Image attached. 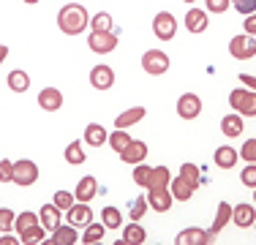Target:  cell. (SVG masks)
<instances>
[{
    "mask_svg": "<svg viewBox=\"0 0 256 245\" xmlns=\"http://www.w3.org/2000/svg\"><path fill=\"white\" fill-rule=\"evenodd\" d=\"M88 24H90V14H88V8L79 6V3H66L63 8L58 11V28L63 30L66 36L84 33Z\"/></svg>",
    "mask_w": 256,
    "mask_h": 245,
    "instance_id": "6da1fadb",
    "label": "cell"
},
{
    "mask_svg": "<svg viewBox=\"0 0 256 245\" xmlns=\"http://www.w3.org/2000/svg\"><path fill=\"white\" fill-rule=\"evenodd\" d=\"M229 106L234 109L242 118H256V93H248V90L237 88L229 93Z\"/></svg>",
    "mask_w": 256,
    "mask_h": 245,
    "instance_id": "7a4b0ae2",
    "label": "cell"
},
{
    "mask_svg": "<svg viewBox=\"0 0 256 245\" xmlns=\"http://www.w3.org/2000/svg\"><path fill=\"white\" fill-rule=\"evenodd\" d=\"M229 54L234 60H251L256 58V36H234V38L229 41Z\"/></svg>",
    "mask_w": 256,
    "mask_h": 245,
    "instance_id": "3957f363",
    "label": "cell"
},
{
    "mask_svg": "<svg viewBox=\"0 0 256 245\" xmlns=\"http://www.w3.org/2000/svg\"><path fill=\"white\" fill-rule=\"evenodd\" d=\"M153 33H156L158 41H172L174 33H178V20H174V14L158 11L156 20H153Z\"/></svg>",
    "mask_w": 256,
    "mask_h": 245,
    "instance_id": "277c9868",
    "label": "cell"
},
{
    "mask_svg": "<svg viewBox=\"0 0 256 245\" xmlns=\"http://www.w3.org/2000/svg\"><path fill=\"white\" fill-rule=\"evenodd\" d=\"M142 68L150 76H161V74L169 71V54L161 52V49H150V52L142 54Z\"/></svg>",
    "mask_w": 256,
    "mask_h": 245,
    "instance_id": "5b68a950",
    "label": "cell"
},
{
    "mask_svg": "<svg viewBox=\"0 0 256 245\" xmlns=\"http://www.w3.org/2000/svg\"><path fill=\"white\" fill-rule=\"evenodd\" d=\"M88 46L93 49L96 54H106V52H114V46H118V36L109 30V33H98V30H93V33L88 36Z\"/></svg>",
    "mask_w": 256,
    "mask_h": 245,
    "instance_id": "8992f818",
    "label": "cell"
},
{
    "mask_svg": "<svg viewBox=\"0 0 256 245\" xmlns=\"http://www.w3.org/2000/svg\"><path fill=\"white\" fill-rule=\"evenodd\" d=\"M38 180V166L33 161H14V182L22 188L33 186Z\"/></svg>",
    "mask_w": 256,
    "mask_h": 245,
    "instance_id": "52a82bcc",
    "label": "cell"
},
{
    "mask_svg": "<svg viewBox=\"0 0 256 245\" xmlns=\"http://www.w3.org/2000/svg\"><path fill=\"white\" fill-rule=\"evenodd\" d=\"M178 114L182 120H194V118H199L202 114V98H199L196 93H186V96H180V101H178Z\"/></svg>",
    "mask_w": 256,
    "mask_h": 245,
    "instance_id": "ba28073f",
    "label": "cell"
},
{
    "mask_svg": "<svg viewBox=\"0 0 256 245\" xmlns=\"http://www.w3.org/2000/svg\"><path fill=\"white\" fill-rule=\"evenodd\" d=\"M210 242H216V234L204 229H186L174 240V245H210Z\"/></svg>",
    "mask_w": 256,
    "mask_h": 245,
    "instance_id": "9c48e42d",
    "label": "cell"
},
{
    "mask_svg": "<svg viewBox=\"0 0 256 245\" xmlns=\"http://www.w3.org/2000/svg\"><path fill=\"white\" fill-rule=\"evenodd\" d=\"M66 216H68V224L71 226H76V229H84V226L93 220V210L88 207V202H74L71 204V210H66Z\"/></svg>",
    "mask_w": 256,
    "mask_h": 245,
    "instance_id": "30bf717a",
    "label": "cell"
},
{
    "mask_svg": "<svg viewBox=\"0 0 256 245\" xmlns=\"http://www.w3.org/2000/svg\"><path fill=\"white\" fill-rule=\"evenodd\" d=\"M144 156H148V144H144L142 139H131L128 147L120 152V161H123V164H134V166H136V164L144 161Z\"/></svg>",
    "mask_w": 256,
    "mask_h": 245,
    "instance_id": "8fae6325",
    "label": "cell"
},
{
    "mask_svg": "<svg viewBox=\"0 0 256 245\" xmlns=\"http://www.w3.org/2000/svg\"><path fill=\"white\" fill-rule=\"evenodd\" d=\"M150 191V196H148V204L153 207L156 212H166L169 207H172V191L169 188H148Z\"/></svg>",
    "mask_w": 256,
    "mask_h": 245,
    "instance_id": "7c38bea8",
    "label": "cell"
},
{
    "mask_svg": "<svg viewBox=\"0 0 256 245\" xmlns=\"http://www.w3.org/2000/svg\"><path fill=\"white\" fill-rule=\"evenodd\" d=\"M90 84H93L96 90H109L114 84V71L109 68V66H93V71H90Z\"/></svg>",
    "mask_w": 256,
    "mask_h": 245,
    "instance_id": "4fadbf2b",
    "label": "cell"
},
{
    "mask_svg": "<svg viewBox=\"0 0 256 245\" xmlns=\"http://www.w3.org/2000/svg\"><path fill=\"white\" fill-rule=\"evenodd\" d=\"M38 106L44 109V112H58V109L63 106V93H60L58 88H44L38 93Z\"/></svg>",
    "mask_w": 256,
    "mask_h": 245,
    "instance_id": "5bb4252c",
    "label": "cell"
},
{
    "mask_svg": "<svg viewBox=\"0 0 256 245\" xmlns=\"http://www.w3.org/2000/svg\"><path fill=\"white\" fill-rule=\"evenodd\" d=\"M169 191H172V196H174L178 202H188V199L194 196V191H196V186H194V182L188 180V177L178 174L172 182H169Z\"/></svg>",
    "mask_w": 256,
    "mask_h": 245,
    "instance_id": "9a60e30c",
    "label": "cell"
},
{
    "mask_svg": "<svg viewBox=\"0 0 256 245\" xmlns=\"http://www.w3.org/2000/svg\"><path fill=\"white\" fill-rule=\"evenodd\" d=\"M144 120V106H131L126 109L123 114H118L114 118V128H123V131H128L131 126H136V122Z\"/></svg>",
    "mask_w": 256,
    "mask_h": 245,
    "instance_id": "2e32d148",
    "label": "cell"
},
{
    "mask_svg": "<svg viewBox=\"0 0 256 245\" xmlns=\"http://www.w3.org/2000/svg\"><path fill=\"white\" fill-rule=\"evenodd\" d=\"M96 194H98V182H96V177H90V174H84L82 180L76 182V202H90V199H96Z\"/></svg>",
    "mask_w": 256,
    "mask_h": 245,
    "instance_id": "e0dca14e",
    "label": "cell"
},
{
    "mask_svg": "<svg viewBox=\"0 0 256 245\" xmlns=\"http://www.w3.org/2000/svg\"><path fill=\"white\" fill-rule=\"evenodd\" d=\"M232 220H234L240 229H248V226H254V220H256L254 204H237V207H232Z\"/></svg>",
    "mask_w": 256,
    "mask_h": 245,
    "instance_id": "ac0fdd59",
    "label": "cell"
},
{
    "mask_svg": "<svg viewBox=\"0 0 256 245\" xmlns=\"http://www.w3.org/2000/svg\"><path fill=\"white\" fill-rule=\"evenodd\" d=\"M60 207H54V204H44L41 207V212H38V220H41V226H44L46 232H54L60 226Z\"/></svg>",
    "mask_w": 256,
    "mask_h": 245,
    "instance_id": "d6986e66",
    "label": "cell"
},
{
    "mask_svg": "<svg viewBox=\"0 0 256 245\" xmlns=\"http://www.w3.org/2000/svg\"><path fill=\"white\" fill-rule=\"evenodd\" d=\"M186 28H188V33H204L207 30V11L191 8L186 14Z\"/></svg>",
    "mask_w": 256,
    "mask_h": 245,
    "instance_id": "ffe728a7",
    "label": "cell"
},
{
    "mask_svg": "<svg viewBox=\"0 0 256 245\" xmlns=\"http://www.w3.org/2000/svg\"><path fill=\"white\" fill-rule=\"evenodd\" d=\"M79 240L76 237V226H58V229L52 232V240H46L50 245H74Z\"/></svg>",
    "mask_w": 256,
    "mask_h": 245,
    "instance_id": "44dd1931",
    "label": "cell"
},
{
    "mask_svg": "<svg viewBox=\"0 0 256 245\" xmlns=\"http://www.w3.org/2000/svg\"><path fill=\"white\" fill-rule=\"evenodd\" d=\"M221 131H224V136L237 139L242 134V114H237V112L226 114V118L221 120Z\"/></svg>",
    "mask_w": 256,
    "mask_h": 245,
    "instance_id": "7402d4cb",
    "label": "cell"
},
{
    "mask_svg": "<svg viewBox=\"0 0 256 245\" xmlns=\"http://www.w3.org/2000/svg\"><path fill=\"white\" fill-rule=\"evenodd\" d=\"M212 161H216L218 169H232L237 164V150H234V147H229V144H224V147H218V150H216Z\"/></svg>",
    "mask_w": 256,
    "mask_h": 245,
    "instance_id": "603a6c76",
    "label": "cell"
},
{
    "mask_svg": "<svg viewBox=\"0 0 256 245\" xmlns=\"http://www.w3.org/2000/svg\"><path fill=\"white\" fill-rule=\"evenodd\" d=\"M144 240H148V232L134 220V224H128L123 229V240H120V242H123V245H142Z\"/></svg>",
    "mask_w": 256,
    "mask_h": 245,
    "instance_id": "cb8c5ba5",
    "label": "cell"
},
{
    "mask_svg": "<svg viewBox=\"0 0 256 245\" xmlns=\"http://www.w3.org/2000/svg\"><path fill=\"white\" fill-rule=\"evenodd\" d=\"M106 128L98 126V122H90L88 128H84V144H90V147H101L104 142H106Z\"/></svg>",
    "mask_w": 256,
    "mask_h": 245,
    "instance_id": "d4e9b609",
    "label": "cell"
},
{
    "mask_svg": "<svg viewBox=\"0 0 256 245\" xmlns=\"http://www.w3.org/2000/svg\"><path fill=\"white\" fill-rule=\"evenodd\" d=\"M232 220V204L229 202H221V204H218V212H216V220H212V234H218V232L224 229V226H226Z\"/></svg>",
    "mask_w": 256,
    "mask_h": 245,
    "instance_id": "484cf974",
    "label": "cell"
},
{
    "mask_svg": "<svg viewBox=\"0 0 256 245\" xmlns=\"http://www.w3.org/2000/svg\"><path fill=\"white\" fill-rule=\"evenodd\" d=\"M169 182H172V172L166 166H153V177H150L148 188H169Z\"/></svg>",
    "mask_w": 256,
    "mask_h": 245,
    "instance_id": "4316f807",
    "label": "cell"
},
{
    "mask_svg": "<svg viewBox=\"0 0 256 245\" xmlns=\"http://www.w3.org/2000/svg\"><path fill=\"white\" fill-rule=\"evenodd\" d=\"M106 142H109V147H112L114 152H123L126 147H128V142H131V134L123 131V128H118V131H112V134H109V139H106Z\"/></svg>",
    "mask_w": 256,
    "mask_h": 245,
    "instance_id": "83f0119b",
    "label": "cell"
},
{
    "mask_svg": "<svg viewBox=\"0 0 256 245\" xmlns=\"http://www.w3.org/2000/svg\"><path fill=\"white\" fill-rule=\"evenodd\" d=\"M104 232H106V226H104V224H93V220H90V224L84 226L82 242H84V245H93V242L104 240Z\"/></svg>",
    "mask_w": 256,
    "mask_h": 245,
    "instance_id": "f1b7e54d",
    "label": "cell"
},
{
    "mask_svg": "<svg viewBox=\"0 0 256 245\" xmlns=\"http://www.w3.org/2000/svg\"><path fill=\"white\" fill-rule=\"evenodd\" d=\"M66 161H68L71 166H79V164H84V144L79 142V139L66 147Z\"/></svg>",
    "mask_w": 256,
    "mask_h": 245,
    "instance_id": "f546056e",
    "label": "cell"
},
{
    "mask_svg": "<svg viewBox=\"0 0 256 245\" xmlns=\"http://www.w3.org/2000/svg\"><path fill=\"white\" fill-rule=\"evenodd\" d=\"M8 88L14 90V93H25L30 88V76L25 71H11L8 74Z\"/></svg>",
    "mask_w": 256,
    "mask_h": 245,
    "instance_id": "4dcf8cb0",
    "label": "cell"
},
{
    "mask_svg": "<svg viewBox=\"0 0 256 245\" xmlns=\"http://www.w3.org/2000/svg\"><path fill=\"white\" fill-rule=\"evenodd\" d=\"M120 210L118 207H104L101 210V224L106 226V229H120Z\"/></svg>",
    "mask_w": 256,
    "mask_h": 245,
    "instance_id": "1f68e13d",
    "label": "cell"
},
{
    "mask_svg": "<svg viewBox=\"0 0 256 245\" xmlns=\"http://www.w3.org/2000/svg\"><path fill=\"white\" fill-rule=\"evenodd\" d=\"M90 28L98 30V33H109V30H112V16H109L106 11H101V14L90 16Z\"/></svg>",
    "mask_w": 256,
    "mask_h": 245,
    "instance_id": "d6a6232c",
    "label": "cell"
},
{
    "mask_svg": "<svg viewBox=\"0 0 256 245\" xmlns=\"http://www.w3.org/2000/svg\"><path fill=\"white\" fill-rule=\"evenodd\" d=\"M41 220H38V216H36V212H20V218H16V232H28V229H33V226H38Z\"/></svg>",
    "mask_w": 256,
    "mask_h": 245,
    "instance_id": "836d02e7",
    "label": "cell"
},
{
    "mask_svg": "<svg viewBox=\"0 0 256 245\" xmlns=\"http://www.w3.org/2000/svg\"><path fill=\"white\" fill-rule=\"evenodd\" d=\"M44 226H33V229H28V232H22V234H20V240L22 242H28V245H36V242H44Z\"/></svg>",
    "mask_w": 256,
    "mask_h": 245,
    "instance_id": "e575fe53",
    "label": "cell"
},
{
    "mask_svg": "<svg viewBox=\"0 0 256 245\" xmlns=\"http://www.w3.org/2000/svg\"><path fill=\"white\" fill-rule=\"evenodd\" d=\"M150 177H153V169L144 166V164H136V169H134V182L142 186V188H148L150 186Z\"/></svg>",
    "mask_w": 256,
    "mask_h": 245,
    "instance_id": "d590c367",
    "label": "cell"
},
{
    "mask_svg": "<svg viewBox=\"0 0 256 245\" xmlns=\"http://www.w3.org/2000/svg\"><path fill=\"white\" fill-rule=\"evenodd\" d=\"M144 212H148V199H144V196H136V199L131 202L128 218H131V220H139V218H144Z\"/></svg>",
    "mask_w": 256,
    "mask_h": 245,
    "instance_id": "8d00e7d4",
    "label": "cell"
},
{
    "mask_svg": "<svg viewBox=\"0 0 256 245\" xmlns=\"http://www.w3.org/2000/svg\"><path fill=\"white\" fill-rule=\"evenodd\" d=\"M14 224H16V216H14V210H8V207H0V232H11L14 229Z\"/></svg>",
    "mask_w": 256,
    "mask_h": 245,
    "instance_id": "74e56055",
    "label": "cell"
},
{
    "mask_svg": "<svg viewBox=\"0 0 256 245\" xmlns=\"http://www.w3.org/2000/svg\"><path fill=\"white\" fill-rule=\"evenodd\" d=\"M237 156H240L242 161H248V164H256V139H246Z\"/></svg>",
    "mask_w": 256,
    "mask_h": 245,
    "instance_id": "f35d334b",
    "label": "cell"
},
{
    "mask_svg": "<svg viewBox=\"0 0 256 245\" xmlns=\"http://www.w3.org/2000/svg\"><path fill=\"white\" fill-rule=\"evenodd\" d=\"M74 199H76L74 194H68V191H58V194H54V202H52V204H54V207H60V210L66 212V210H71Z\"/></svg>",
    "mask_w": 256,
    "mask_h": 245,
    "instance_id": "ab89813d",
    "label": "cell"
},
{
    "mask_svg": "<svg viewBox=\"0 0 256 245\" xmlns=\"http://www.w3.org/2000/svg\"><path fill=\"white\" fill-rule=\"evenodd\" d=\"M0 182H14V161H0Z\"/></svg>",
    "mask_w": 256,
    "mask_h": 245,
    "instance_id": "60d3db41",
    "label": "cell"
},
{
    "mask_svg": "<svg viewBox=\"0 0 256 245\" xmlns=\"http://www.w3.org/2000/svg\"><path fill=\"white\" fill-rule=\"evenodd\" d=\"M232 6L237 8V14H256V0H232Z\"/></svg>",
    "mask_w": 256,
    "mask_h": 245,
    "instance_id": "b9f144b4",
    "label": "cell"
},
{
    "mask_svg": "<svg viewBox=\"0 0 256 245\" xmlns=\"http://www.w3.org/2000/svg\"><path fill=\"white\" fill-rule=\"evenodd\" d=\"M240 180H242V186H248V188H256V164H248V166L242 169Z\"/></svg>",
    "mask_w": 256,
    "mask_h": 245,
    "instance_id": "7bdbcfd3",
    "label": "cell"
},
{
    "mask_svg": "<svg viewBox=\"0 0 256 245\" xmlns=\"http://www.w3.org/2000/svg\"><path fill=\"white\" fill-rule=\"evenodd\" d=\"M204 6H207L210 14H224V11L232 6V0H204Z\"/></svg>",
    "mask_w": 256,
    "mask_h": 245,
    "instance_id": "ee69618b",
    "label": "cell"
},
{
    "mask_svg": "<svg viewBox=\"0 0 256 245\" xmlns=\"http://www.w3.org/2000/svg\"><path fill=\"white\" fill-rule=\"evenodd\" d=\"M180 174L188 177L194 186H199V166H194V164H182V166H180Z\"/></svg>",
    "mask_w": 256,
    "mask_h": 245,
    "instance_id": "f6af8a7d",
    "label": "cell"
},
{
    "mask_svg": "<svg viewBox=\"0 0 256 245\" xmlns=\"http://www.w3.org/2000/svg\"><path fill=\"white\" fill-rule=\"evenodd\" d=\"M242 28H246L248 36H256V14H248L246 22H242Z\"/></svg>",
    "mask_w": 256,
    "mask_h": 245,
    "instance_id": "bcb514c9",
    "label": "cell"
},
{
    "mask_svg": "<svg viewBox=\"0 0 256 245\" xmlns=\"http://www.w3.org/2000/svg\"><path fill=\"white\" fill-rule=\"evenodd\" d=\"M240 82L246 84V88H254V93H256V76H251V74H240Z\"/></svg>",
    "mask_w": 256,
    "mask_h": 245,
    "instance_id": "7dc6e473",
    "label": "cell"
},
{
    "mask_svg": "<svg viewBox=\"0 0 256 245\" xmlns=\"http://www.w3.org/2000/svg\"><path fill=\"white\" fill-rule=\"evenodd\" d=\"M16 242H22V240H16V237H11L8 232H6L3 237H0V245H16Z\"/></svg>",
    "mask_w": 256,
    "mask_h": 245,
    "instance_id": "c3c4849f",
    "label": "cell"
},
{
    "mask_svg": "<svg viewBox=\"0 0 256 245\" xmlns=\"http://www.w3.org/2000/svg\"><path fill=\"white\" fill-rule=\"evenodd\" d=\"M6 58H8V46L0 44V66H3V60H6Z\"/></svg>",
    "mask_w": 256,
    "mask_h": 245,
    "instance_id": "681fc988",
    "label": "cell"
},
{
    "mask_svg": "<svg viewBox=\"0 0 256 245\" xmlns=\"http://www.w3.org/2000/svg\"><path fill=\"white\" fill-rule=\"evenodd\" d=\"M25 3H30V6H33V3H38V0H25Z\"/></svg>",
    "mask_w": 256,
    "mask_h": 245,
    "instance_id": "f907efd6",
    "label": "cell"
},
{
    "mask_svg": "<svg viewBox=\"0 0 256 245\" xmlns=\"http://www.w3.org/2000/svg\"><path fill=\"white\" fill-rule=\"evenodd\" d=\"M182 3H194V0H182Z\"/></svg>",
    "mask_w": 256,
    "mask_h": 245,
    "instance_id": "816d5d0a",
    "label": "cell"
},
{
    "mask_svg": "<svg viewBox=\"0 0 256 245\" xmlns=\"http://www.w3.org/2000/svg\"><path fill=\"white\" fill-rule=\"evenodd\" d=\"M254 199H256V188H254Z\"/></svg>",
    "mask_w": 256,
    "mask_h": 245,
    "instance_id": "f5cc1de1",
    "label": "cell"
},
{
    "mask_svg": "<svg viewBox=\"0 0 256 245\" xmlns=\"http://www.w3.org/2000/svg\"><path fill=\"white\" fill-rule=\"evenodd\" d=\"M254 229H256V220H254Z\"/></svg>",
    "mask_w": 256,
    "mask_h": 245,
    "instance_id": "db71d44e",
    "label": "cell"
}]
</instances>
